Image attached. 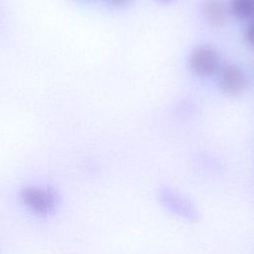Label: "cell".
I'll return each mask as SVG.
<instances>
[{
    "instance_id": "6da1fadb",
    "label": "cell",
    "mask_w": 254,
    "mask_h": 254,
    "mask_svg": "<svg viewBox=\"0 0 254 254\" xmlns=\"http://www.w3.org/2000/svg\"><path fill=\"white\" fill-rule=\"evenodd\" d=\"M20 197L25 206L39 216L52 214L58 205L56 191L48 187H25L20 191Z\"/></svg>"
},
{
    "instance_id": "7a4b0ae2",
    "label": "cell",
    "mask_w": 254,
    "mask_h": 254,
    "mask_svg": "<svg viewBox=\"0 0 254 254\" xmlns=\"http://www.w3.org/2000/svg\"><path fill=\"white\" fill-rule=\"evenodd\" d=\"M189 67L192 73L198 76H210L219 67L218 56L211 47L199 46L192 50L189 58Z\"/></svg>"
},
{
    "instance_id": "3957f363",
    "label": "cell",
    "mask_w": 254,
    "mask_h": 254,
    "mask_svg": "<svg viewBox=\"0 0 254 254\" xmlns=\"http://www.w3.org/2000/svg\"><path fill=\"white\" fill-rule=\"evenodd\" d=\"M160 200L171 212L190 221H195L198 213L194 206L176 190L164 188L160 190Z\"/></svg>"
},
{
    "instance_id": "277c9868",
    "label": "cell",
    "mask_w": 254,
    "mask_h": 254,
    "mask_svg": "<svg viewBox=\"0 0 254 254\" xmlns=\"http://www.w3.org/2000/svg\"><path fill=\"white\" fill-rule=\"evenodd\" d=\"M219 89L230 96L241 93L247 84V76L244 70L235 64L225 65L218 73Z\"/></svg>"
},
{
    "instance_id": "5b68a950",
    "label": "cell",
    "mask_w": 254,
    "mask_h": 254,
    "mask_svg": "<svg viewBox=\"0 0 254 254\" xmlns=\"http://www.w3.org/2000/svg\"><path fill=\"white\" fill-rule=\"evenodd\" d=\"M203 16L213 28L223 27L227 21V7L222 0H206L203 4Z\"/></svg>"
},
{
    "instance_id": "8992f818",
    "label": "cell",
    "mask_w": 254,
    "mask_h": 254,
    "mask_svg": "<svg viewBox=\"0 0 254 254\" xmlns=\"http://www.w3.org/2000/svg\"><path fill=\"white\" fill-rule=\"evenodd\" d=\"M229 11L238 20L249 19L254 11V0H230Z\"/></svg>"
},
{
    "instance_id": "52a82bcc",
    "label": "cell",
    "mask_w": 254,
    "mask_h": 254,
    "mask_svg": "<svg viewBox=\"0 0 254 254\" xmlns=\"http://www.w3.org/2000/svg\"><path fill=\"white\" fill-rule=\"evenodd\" d=\"M252 35H253V27H252V24H250L245 31V40L249 45H252V42H253Z\"/></svg>"
},
{
    "instance_id": "ba28073f",
    "label": "cell",
    "mask_w": 254,
    "mask_h": 254,
    "mask_svg": "<svg viewBox=\"0 0 254 254\" xmlns=\"http://www.w3.org/2000/svg\"><path fill=\"white\" fill-rule=\"evenodd\" d=\"M107 1L114 6H121V5H124L128 2H130L131 0H107Z\"/></svg>"
},
{
    "instance_id": "9c48e42d",
    "label": "cell",
    "mask_w": 254,
    "mask_h": 254,
    "mask_svg": "<svg viewBox=\"0 0 254 254\" xmlns=\"http://www.w3.org/2000/svg\"><path fill=\"white\" fill-rule=\"evenodd\" d=\"M157 2H160V3H162V4H167V3H170V2H172V1H174V0H156Z\"/></svg>"
}]
</instances>
